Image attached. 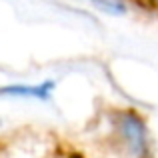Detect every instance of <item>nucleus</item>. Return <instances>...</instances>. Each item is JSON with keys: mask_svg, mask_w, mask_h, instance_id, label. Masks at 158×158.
<instances>
[{"mask_svg": "<svg viewBox=\"0 0 158 158\" xmlns=\"http://www.w3.org/2000/svg\"><path fill=\"white\" fill-rule=\"evenodd\" d=\"M120 132L126 140L128 148L134 154H142L146 148V136H144V126L134 114H124L120 118Z\"/></svg>", "mask_w": 158, "mask_h": 158, "instance_id": "nucleus-1", "label": "nucleus"}, {"mask_svg": "<svg viewBox=\"0 0 158 158\" xmlns=\"http://www.w3.org/2000/svg\"><path fill=\"white\" fill-rule=\"evenodd\" d=\"M54 88V82L46 80L38 86H30V84H18V86H6L0 92L6 96H26V98H48Z\"/></svg>", "mask_w": 158, "mask_h": 158, "instance_id": "nucleus-2", "label": "nucleus"}, {"mask_svg": "<svg viewBox=\"0 0 158 158\" xmlns=\"http://www.w3.org/2000/svg\"><path fill=\"white\" fill-rule=\"evenodd\" d=\"M94 2H96V6H100L102 10L112 12V14H120V12H124L122 2H118V0H94Z\"/></svg>", "mask_w": 158, "mask_h": 158, "instance_id": "nucleus-3", "label": "nucleus"}]
</instances>
